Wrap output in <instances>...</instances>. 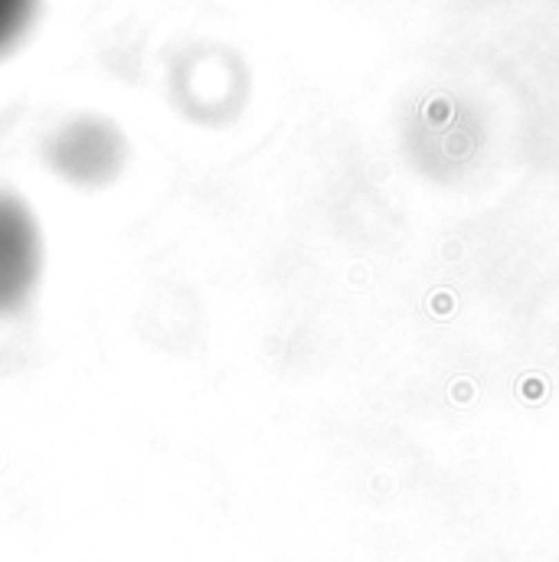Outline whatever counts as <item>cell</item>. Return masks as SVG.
Here are the masks:
<instances>
[{"label":"cell","mask_w":559,"mask_h":562,"mask_svg":"<svg viewBox=\"0 0 559 562\" xmlns=\"http://www.w3.org/2000/svg\"><path fill=\"white\" fill-rule=\"evenodd\" d=\"M43 272V239L23 200L0 193V314L20 311Z\"/></svg>","instance_id":"cell-1"},{"label":"cell","mask_w":559,"mask_h":562,"mask_svg":"<svg viewBox=\"0 0 559 562\" xmlns=\"http://www.w3.org/2000/svg\"><path fill=\"white\" fill-rule=\"evenodd\" d=\"M50 161L72 183H105L124 161V141L101 118H79L66 125L50 144Z\"/></svg>","instance_id":"cell-2"},{"label":"cell","mask_w":559,"mask_h":562,"mask_svg":"<svg viewBox=\"0 0 559 562\" xmlns=\"http://www.w3.org/2000/svg\"><path fill=\"white\" fill-rule=\"evenodd\" d=\"M33 0H0V50L26 26Z\"/></svg>","instance_id":"cell-3"}]
</instances>
